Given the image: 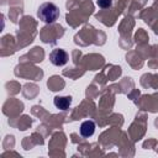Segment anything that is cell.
Here are the masks:
<instances>
[{"label": "cell", "instance_id": "3957f363", "mask_svg": "<svg viewBox=\"0 0 158 158\" xmlns=\"http://www.w3.org/2000/svg\"><path fill=\"white\" fill-rule=\"evenodd\" d=\"M94 131H95V123L91 120L84 121L80 125V135L83 137H90V136H93L94 135Z\"/></svg>", "mask_w": 158, "mask_h": 158}, {"label": "cell", "instance_id": "5b68a950", "mask_svg": "<svg viewBox=\"0 0 158 158\" xmlns=\"http://www.w3.org/2000/svg\"><path fill=\"white\" fill-rule=\"evenodd\" d=\"M96 4L101 9H107L112 5V0H96Z\"/></svg>", "mask_w": 158, "mask_h": 158}, {"label": "cell", "instance_id": "6da1fadb", "mask_svg": "<svg viewBox=\"0 0 158 158\" xmlns=\"http://www.w3.org/2000/svg\"><path fill=\"white\" fill-rule=\"evenodd\" d=\"M37 16L46 23H53L59 17V9L53 2H44L38 7Z\"/></svg>", "mask_w": 158, "mask_h": 158}, {"label": "cell", "instance_id": "277c9868", "mask_svg": "<svg viewBox=\"0 0 158 158\" xmlns=\"http://www.w3.org/2000/svg\"><path fill=\"white\" fill-rule=\"evenodd\" d=\"M53 102H54V106L57 109L67 110L72 102V98L70 96H56Z\"/></svg>", "mask_w": 158, "mask_h": 158}, {"label": "cell", "instance_id": "7a4b0ae2", "mask_svg": "<svg viewBox=\"0 0 158 158\" xmlns=\"http://www.w3.org/2000/svg\"><path fill=\"white\" fill-rule=\"evenodd\" d=\"M49 60L53 65L62 67L68 62V53L62 48H56L49 53Z\"/></svg>", "mask_w": 158, "mask_h": 158}]
</instances>
